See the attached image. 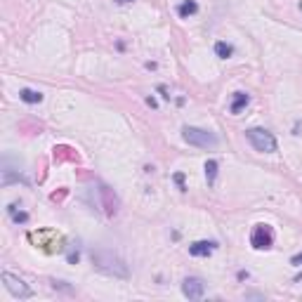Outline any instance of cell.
I'll use <instances>...</instances> for the list:
<instances>
[{"label":"cell","instance_id":"6da1fadb","mask_svg":"<svg viewBox=\"0 0 302 302\" xmlns=\"http://www.w3.org/2000/svg\"><path fill=\"white\" fill-rule=\"evenodd\" d=\"M92 265H95L99 272L109 274V276H116V278L130 276L128 265H125L116 253H111V250H107V248H97V250H92Z\"/></svg>","mask_w":302,"mask_h":302},{"label":"cell","instance_id":"7a4b0ae2","mask_svg":"<svg viewBox=\"0 0 302 302\" xmlns=\"http://www.w3.org/2000/svg\"><path fill=\"white\" fill-rule=\"evenodd\" d=\"M246 137H248V142L253 144L255 151H262V154H274L278 149L276 139H274V135L265 130V128H250V130H246Z\"/></svg>","mask_w":302,"mask_h":302},{"label":"cell","instance_id":"3957f363","mask_svg":"<svg viewBox=\"0 0 302 302\" xmlns=\"http://www.w3.org/2000/svg\"><path fill=\"white\" fill-rule=\"evenodd\" d=\"M182 137L184 142L192 146H198V149H215L218 146V137L208 130H201V128H192V125H184L182 128Z\"/></svg>","mask_w":302,"mask_h":302},{"label":"cell","instance_id":"277c9868","mask_svg":"<svg viewBox=\"0 0 302 302\" xmlns=\"http://www.w3.org/2000/svg\"><path fill=\"white\" fill-rule=\"evenodd\" d=\"M250 243L255 250H269L274 246V231L269 224H255L253 234H250Z\"/></svg>","mask_w":302,"mask_h":302},{"label":"cell","instance_id":"5b68a950","mask_svg":"<svg viewBox=\"0 0 302 302\" xmlns=\"http://www.w3.org/2000/svg\"><path fill=\"white\" fill-rule=\"evenodd\" d=\"M2 283H5V288L10 290L14 298H19V300H28V298L33 295V290L28 288L19 276H14L10 272H2Z\"/></svg>","mask_w":302,"mask_h":302},{"label":"cell","instance_id":"8992f818","mask_svg":"<svg viewBox=\"0 0 302 302\" xmlns=\"http://www.w3.org/2000/svg\"><path fill=\"white\" fill-rule=\"evenodd\" d=\"M182 293L189 298V300H201L203 298V293H206V286H203V281L201 278H184L182 281Z\"/></svg>","mask_w":302,"mask_h":302},{"label":"cell","instance_id":"52a82bcc","mask_svg":"<svg viewBox=\"0 0 302 302\" xmlns=\"http://www.w3.org/2000/svg\"><path fill=\"white\" fill-rule=\"evenodd\" d=\"M99 193H102V201H104V210H107V215H116L118 213V208H121V203H118V196L111 192L109 187H99Z\"/></svg>","mask_w":302,"mask_h":302},{"label":"cell","instance_id":"ba28073f","mask_svg":"<svg viewBox=\"0 0 302 302\" xmlns=\"http://www.w3.org/2000/svg\"><path fill=\"white\" fill-rule=\"evenodd\" d=\"M213 250H215V243L213 241H196L189 246V253H192L193 257H208Z\"/></svg>","mask_w":302,"mask_h":302},{"label":"cell","instance_id":"9c48e42d","mask_svg":"<svg viewBox=\"0 0 302 302\" xmlns=\"http://www.w3.org/2000/svg\"><path fill=\"white\" fill-rule=\"evenodd\" d=\"M19 99L26 102V104H40V102H43V92L31 90V87H24V90L19 92Z\"/></svg>","mask_w":302,"mask_h":302},{"label":"cell","instance_id":"30bf717a","mask_svg":"<svg viewBox=\"0 0 302 302\" xmlns=\"http://www.w3.org/2000/svg\"><path fill=\"white\" fill-rule=\"evenodd\" d=\"M248 102H250V97L246 95V92H236L234 95V102H231V113H241L246 107H248Z\"/></svg>","mask_w":302,"mask_h":302},{"label":"cell","instance_id":"8fae6325","mask_svg":"<svg viewBox=\"0 0 302 302\" xmlns=\"http://www.w3.org/2000/svg\"><path fill=\"white\" fill-rule=\"evenodd\" d=\"M198 12V5H196V0H184L180 7H177V14H180L182 19H189L192 14Z\"/></svg>","mask_w":302,"mask_h":302},{"label":"cell","instance_id":"7c38bea8","mask_svg":"<svg viewBox=\"0 0 302 302\" xmlns=\"http://www.w3.org/2000/svg\"><path fill=\"white\" fill-rule=\"evenodd\" d=\"M215 55H218L220 59H229L231 55H234V48H231L229 43H215Z\"/></svg>","mask_w":302,"mask_h":302},{"label":"cell","instance_id":"4fadbf2b","mask_svg":"<svg viewBox=\"0 0 302 302\" xmlns=\"http://www.w3.org/2000/svg\"><path fill=\"white\" fill-rule=\"evenodd\" d=\"M215 177H218V161H208L206 163V180H208V187L215 184Z\"/></svg>","mask_w":302,"mask_h":302},{"label":"cell","instance_id":"5bb4252c","mask_svg":"<svg viewBox=\"0 0 302 302\" xmlns=\"http://www.w3.org/2000/svg\"><path fill=\"white\" fill-rule=\"evenodd\" d=\"M10 215H12V220L14 222H19V224L28 222V213H24V210H19V213H17V206H10Z\"/></svg>","mask_w":302,"mask_h":302},{"label":"cell","instance_id":"9a60e30c","mask_svg":"<svg viewBox=\"0 0 302 302\" xmlns=\"http://www.w3.org/2000/svg\"><path fill=\"white\" fill-rule=\"evenodd\" d=\"M290 265H295V267H302V253L293 255V257H290Z\"/></svg>","mask_w":302,"mask_h":302},{"label":"cell","instance_id":"2e32d148","mask_svg":"<svg viewBox=\"0 0 302 302\" xmlns=\"http://www.w3.org/2000/svg\"><path fill=\"white\" fill-rule=\"evenodd\" d=\"M175 182L180 184V189L184 192V175H175Z\"/></svg>","mask_w":302,"mask_h":302},{"label":"cell","instance_id":"e0dca14e","mask_svg":"<svg viewBox=\"0 0 302 302\" xmlns=\"http://www.w3.org/2000/svg\"><path fill=\"white\" fill-rule=\"evenodd\" d=\"M118 2H121V5H123V2H130V0H118Z\"/></svg>","mask_w":302,"mask_h":302}]
</instances>
